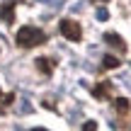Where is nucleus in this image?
<instances>
[{"label":"nucleus","mask_w":131,"mask_h":131,"mask_svg":"<svg viewBox=\"0 0 131 131\" xmlns=\"http://www.w3.org/2000/svg\"><path fill=\"white\" fill-rule=\"evenodd\" d=\"M15 7H17L15 0H7V3L0 5V17H3L5 24H15Z\"/></svg>","instance_id":"nucleus-5"},{"label":"nucleus","mask_w":131,"mask_h":131,"mask_svg":"<svg viewBox=\"0 0 131 131\" xmlns=\"http://www.w3.org/2000/svg\"><path fill=\"white\" fill-rule=\"evenodd\" d=\"M114 107H117V112L124 117V114L129 112V107H131V104H129V100H126V97H119V100H114Z\"/></svg>","instance_id":"nucleus-8"},{"label":"nucleus","mask_w":131,"mask_h":131,"mask_svg":"<svg viewBox=\"0 0 131 131\" xmlns=\"http://www.w3.org/2000/svg\"><path fill=\"white\" fill-rule=\"evenodd\" d=\"M15 41H17V46H22V49H34V46L46 44V34H44L39 27H34V24H24V27L17 29Z\"/></svg>","instance_id":"nucleus-1"},{"label":"nucleus","mask_w":131,"mask_h":131,"mask_svg":"<svg viewBox=\"0 0 131 131\" xmlns=\"http://www.w3.org/2000/svg\"><path fill=\"white\" fill-rule=\"evenodd\" d=\"M107 17H109L107 7H100V10H97V19H102V22H104V19H107Z\"/></svg>","instance_id":"nucleus-11"},{"label":"nucleus","mask_w":131,"mask_h":131,"mask_svg":"<svg viewBox=\"0 0 131 131\" xmlns=\"http://www.w3.org/2000/svg\"><path fill=\"white\" fill-rule=\"evenodd\" d=\"M32 131H49V129H32Z\"/></svg>","instance_id":"nucleus-12"},{"label":"nucleus","mask_w":131,"mask_h":131,"mask_svg":"<svg viewBox=\"0 0 131 131\" xmlns=\"http://www.w3.org/2000/svg\"><path fill=\"white\" fill-rule=\"evenodd\" d=\"M95 3H107V0H95Z\"/></svg>","instance_id":"nucleus-13"},{"label":"nucleus","mask_w":131,"mask_h":131,"mask_svg":"<svg viewBox=\"0 0 131 131\" xmlns=\"http://www.w3.org/2000/svg\"><path fill=\"white\" fill-rule=\"evenodd\" d=\"M53 68H56V61H53V58H46V56L37 58V70H39V73L51 75V73H53Z\"/></svg>","instance_id":"nucleus-6"},{"label":"nucleus","mask_w":131,"mask_h":131,"mask_svg":"<svg viewBox=\"0 0 131 131\" xmlns=\"http://www.w3.org/2000/svg\"><path fill=\"white\" fill-rule=\"evenodd\" d=\"M102 39H104V44H109V46H114V49H117L119 53H126V41H124V39L119 37L117 32H107V34H104Z\"/></svg>","instance_id":"nucleus-4"},{"label":"nucleus","mask_w":131,"mask_h":131,"mask_svg":"<svg viewBox=\"0 0 131 131\" xmlns=\"http://www.w3.org/2000/svg\"><path fill=\"white\" fill-rule=\"evenodd\" d=\"M0 95H3V92H0Z\"/></svg>","instance_id":"nucleus-14"},{"label":"nucleus","mask_w":131,"mask_h":131,"mask_svg":"<svg viewBox=\"0 0 131 131\" xmlns=\"http://www.w3.org/2000/svg\"><path fill=\"white\" fill-rule=\"evenodd\" d=\"M92 95H95V100H109V95H112V80H100L92 88Z\"/></svg>","instance_id":"nucleus-3"},{"label":"nucleus","mask_w":131,"mask_h":131,"mask_svg":"<svg viewBox=\"0 0 131 131\" xmlns=\"http://www.w3.org/2000/svg\"><path fill=\"white\" fill-rule=\"evenodd\" d=\"M58 32H61L68 41H80V39H83V27H80V22L68 19V17L58 22Z\"/></svg>","instance_id":"nucleus-2"},{"label":"nucleus","mask_w":131,"mask_h":131,"mask_svg":"<svg viewBox=\"0 0 131 131\" xmlns=\"http://www.w3.org/2000/svg\"><path fill=\"white\" fill-rule=\"evenodd\" d=\"M83 131H97V122H85L83 124Z\"/></svg>","instance_id":"nucleus-9"},{"label":"nucleus","mask_w":131,"mask_h":131,"mask_svg":"<svg viewBox=\"0 0 131 131\" xmlns=\"http://www.w3.org/2000/svg\"><path fill=\"white\" fill-rule=\"evenodd\" d=\"M119 63H122V61H119L117 56H112V53H107V56L102 58V66H104L107 70H112V68H119Z\"/></svg>","instance_id":"nucleus-7"},{"label":"nucleus","mask_w":131,"mask_h":131,"mask_svg":"<svg viewBox=\"0 0 131 131\" xmlns=\"http://www.w3.org/2000/svg\"><path fill=\"white\" fill-rule=\"evenodd\" d=\"M12 102H15V92H10V95H5V100H3V107H10Z\"/></svg>","instance_id":"nucleus-10"}]
</instances>
